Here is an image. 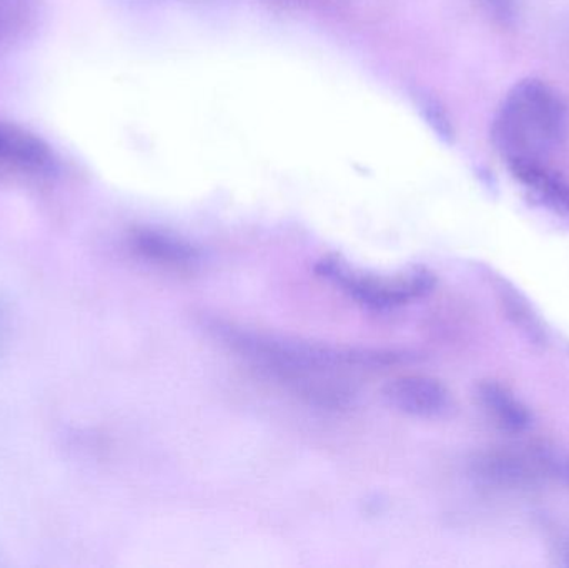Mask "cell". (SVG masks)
<instances>
[{
	"label": "cell",
	"instance_id": "3",
	"mask_svg": "<svg viewBox=\"0 0 569 568\" xmlns=\"http://www.w3.org/2000/svg\"><path fill=\"white\" fill-rule=\"evenodd\" d=\"M317 273L337 286L355 302L375 310L397 309L423 299L433 290L435 277L421 267L381 276L363 272L348 266L340 257H325L318 262Z\"/></svg>",
	"mask_w": 569,
	"mask_h": 568
},
{
	"label": "cell",
	"instance_id": "8",
	"mask_svg": "<svg viewBox=\"0 0 569 568\" xmlns=\"http://www.w3.org/2000/svg\"><path fill=\"white\" fill-rule=\"evenodd\" d=\"M50 162L49 147L27 130L0 123V167L39 172Z\"/></svg>",
	"mask_w": 569,
	"mask_h": 568
},
{
	"label": "cell",
	"instance_id": "4",
	"mask_svg": "<svg viewBox=\"0 0 569 568\" xmlns=\"http://www.w3.org/2000/svg\"><path fill=\"white\" fill-rule=\"evenodd\" d=\"M391 407L418 419H440L453 409V397L441 380L430 376H401L383 390Z\"/></svg>",
	"mask_w": 569,
	"mask_h": 568
},
{
	"label": "cell",
	"instance_id": "5",
	"mask_svg": "<svg viewBox=\"0 0 569 568\" xmlns=\"http://www.w3.org/2000/svg\"><path fill=\"white\" fill-rule=\"evenodd\" d=\"M545 462L513 450H488L471 460V474L491 489H527L540 479Z\"/></svg>",
	"mask_w": 569,
	"mask_h": 568
},
{
	"label": "cell",
	"instance_id": "2",
	"mask_svg": "<svg viewBox=\"0 0 569 568\" xmlns=\"http://www.w3.org/2000/svg\"><path fill=\"white\" fill-rule=\"evenodd\" d=\"M491 137L508 167H558L569 147L567 102L543 80H521L505 96Z\"/></svg>",
	"mask_w": 569,
	"mask_h": 568
},
{
	"label": "cell",
	"instance_id": "13",
	"mask_svg": "<svg viewBox=\"0 0 569 568\" xmlns=\"http://www.w3.org/2000/svg\"><path fill=\"white\" fill-rule=\"evenodd\" d=\"M558 474H560L561 479L569 487V456L558 462Z\"/></svg>",
	"mask_w": 569,
	"mask_h": 568
},
{
	"label": "cell",
	"instance_id": "6",
	"mask_svg": "<svg viewBox=\"0 0 569 568\" xmlns=\"http://www.w3.org/2000/svg\"><path fill=\"white\" fill-rule=\"evenodd\" d=\"M130 249L146 262L172 272H190L199 266L200 256L196 247L163 230H133Z\"/></svg>",
	"mask_w": 569,
	"mask_h": 568
},
{
	"label": "cell",
	"instance_id": "10",
	"mask_svg": "<svg viewBox=\"0 0 569 568\" xmlns=\"http://www.w3.org/2000/svg\"><path fill=\"white\" fill-rule=\"evenodd\" d=\"M497 293L498 303L507 313L508 320L531 342L540 343V346L547 343V329H545L540 316L525 299L523 293L518 292L507 280H498Z\"/></svg>",
	"mask_w": 569,
	"mask_h": 568
},
{
	"label": "cell",
	"instance_id": "11",
	"mask_svg": "<svg viewBox=\"0 0 569 568\" xmlns=\"http://www.w3.org/2000/svg\"><path fill=\"white\" fill-rule=\"evenodd\" d=\"M497 22L508 26L517 17V0H478Z\"/></svg>",
	"mask_w": 569,
	"mask_h": 568
},
{
	"label": "cell",
	"instance_id": "1",
	"mask_svg": "<svg viewBox=\"0 0 569 568\" xmlns=\"http://www.w3.org/2000/svg\"><path fill=\"white\" fill-rule=\"evenodd\" d=\"M217 336L240 357L270 376L293 386L300 393L327 406H341L348 399L343 380L335 373L353 367L385 366L390 357L378 352L338 350L300 340L257 336L233 327H216Z\"/></svg>",
	"mask_w": 569,
	"mask_h": 568
},
{
	"label": "cell",
	"instance_id": "7",
	"mask_svg": "<svg viewBox=\"0 0 569 568\" xmlns=\"http://www.w3.org/2000/svg\"><path fill=\"white\" fill-rule=\"evenodd\" d=\"M478 402L483 407L495 426L510 434H523L533 423L528 407L497 380L481 382L477 390Z\"/></svg>",
	"mask_w": 569,
	"mask_h": 568
},
{
	"label": "cell",
	"instance_id": "9",
	"mask_svg": "<svg viewBox=\"0 0 569 568\" xmlns=\"http://www.w3.org/2000/svg\"><path fill=\"white\" fill-rule=\"evenodd\" d=\"M518 182L537 193L545 202L561 212L569 213V176L558 167H508Z\"/></svg>",
	"mask_w": 569,
	"mask_h": 568
},
{
	"label": "cell",
	"instance_id": "12",
	"mask_svg": "<svg viewBox=\"0 0 569 568\" xmlns=\"http://www.w3.org/2000/svg\"><path fill=\"white\" fill-rule=\"evenodd\" d=\"M555 557H557L558 566L569 568V537H567L565 540H561V544L557 549V556Z\"/></svg>",
	"mask_w": 569,
	"mask_h": 568
}]
</instances>
